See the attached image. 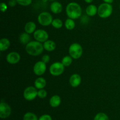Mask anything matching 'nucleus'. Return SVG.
Listing matches in <instances>:
<instances>
[{
	"instance_id": "nucleus-1",
	"label": "nucleus",
	"mask_w": 120,
	"mask_h": 120,
	"mask_svg": "<svg viewBox=\"0 0 120 120\" xmlns=\"http://www.w3.org/2000/svg\"><path fill=\"white\" fill-rule=\"evenodd\" d=\"M43 45L38 41H30L26 45L25 50L28 55L37 56L41 55L43 51Z\"/></svg>"
},
{
	"instance_id": "nucleus-2",
	"label": "nucleus",
	"mask_w": 120,
	"mask_h": 120,
	"mask_svg": "<svg viewBox=\"0 0 120 120\" xmlns=\"http://www.w3.org/2000/svg\"><path fill=\"white\" fill-rule=\"evenodd\" d=\"M66 12L69 18L76 19L82 15V9L80 5L77 2H70L66 6Z\"/></svg>"
},
{
	"instance_id": "nucleus-3",
	"label": "nucleus",
	"mask_w": 120,
	"mask_h": 120,
	"mask_svg": "<svg viewBox=\"0 0 120 120\" xmlns=\"http://www.w3.org/2000/svg\"><path fill=\"white\" fill-rule=\"evenodd\" d=\"M112 13V6L111 4L103 3L98 7L97 14L101 18H107Z\"/></svg>"
},
{
	"instance_id": "nucleus-4",
	"label": "nucleus",
	"mask_w": 120,
	"mask_h": 120,
	"mask_svg": "<svg viewBox=\"0 0 120 120\" xmlns=\"http://www.w3.org/2000/svg\"><path fill=\"white\" fill-rule=\"evenodd\" d=\"M69 53L73 59H78L83 55V48L79 43H72L69 48Z\"/></svg>"
},
{
	"instance_id": "nucleus-5",
	"label": "nucleus",
	"mask_w": 120,
	"mask_h": 120,
	"mask_svg": "<svg viewBox=\"0 0 120 120\" xmlns=\"http://www.w3.org/2000/svg\"><path fill=\"white\" fill-rule=\"evenodd\" d=\"M52 15L48 12H42L38 17V21L39 23L43 26H47L52 24L53 21Z\"/></svg>"
},
{
	"instance_id": "nucleus-6",
	"label": "nucleus",
	"mask_w": 120,
	"mask_h": 120,
	"mask_svg": "<svg viewBox=\"0 0 120 120\" xmlns=\"http://www.w3.org/2000/svg\"><path fill=\"white\" fill-rule=\"evenodd\" d=\"M64 67L62 62H55L49 68V72L52 76H59L64 72Z\"/></svg>"
},
{
	"instance_id": "nucleus-7",
	"label": "nucleus",
	"mask_w": 120,
	"mask_h": 120,
	"mask_svg": "<svg viewBox=\"0 0 120 120\" xmlns=\"http://www.w3.org/2000/svg\"><path fill=\"white\" fill-rule=\"evenodd\" d=\"M38 91L35 87H28L23 91V97L27 101L34 100L38 96Z\"/></svg>"
},
{
	"instance_id": "nucleus-8",
	"label": "nucleus",
	"mask_w": 120,
	"mask_h": 120,
	"mask_svg": "<svg viewBox=\"0 0 120 120\" xmlns=\"http://www.w3.org/2000/svg\"><path fill=\"white\" fill-rule=\"evenodd\" d=\"M11 114V108L9 104L5 102L2 101L0 104V117L2 119H5L9 117Z\"/></svg>"
},
{
	"instance_id": "nucleus-9",
	"label": "nucleus",
	"mask_w": 120,
	"mask_h": 120,
	"mask_svg": "<svg viewBox=\"0 0 120 120\" xmlns=\"http://www.w3.org/2000/svg\"><path fill=\"white\" fill-rule=\"evenodd\" d=\"M46 70V64L43 61H39L36 62L34 66L33 70L36 76H42L45 73Z\"/></svg>"
},
{
	"instance_id": "nucleus-10",
	"label": "nucleus",
	"mask_w": 120,
	"mask_h": 120,
	"mask_svg": "<svg viewBox=\"0 0 120 120\" xmlns=\"http://www.w3.org/2000/svg\"><path fill=\"white\" fill-rule=\"evenodd\" d=\"M34 37L36 41L42 43L48 40L49 35L48 32L43 29H38L34 33Z\"/></svg>"
},
{
	"instance_id": "nucleus-11",
	"label": "nucleus",
	"mask_w": 120,
	"mask_h": 120,
	"mask_svg": "<svg viewBox=\"0 0 120 120\" xmlns=\"http://www.w3.org/2000/svg\"><path fill=\"white\" fill-rule=\"evenodd\" d=\"M21 59L20 55L16 52H12L8 53L6 57L7 62L9 64H15L18 63Z\"/></svg>"
},
{
	"instance_id": "nucleus-12",
	"label": "nucleus",
	"mask_w": 120,
	"mask_h": 120,
	"mask_svg": "<svg viewBox=\"0 0 120 120\" xmlns=\"http://www.w3.org/2000/svg\"><path fill=\"white\" fill-rule=\"evenodd\" d=\"M82 82L81 76L78 74H73L69 79V83L73 87H77Z\"/></svg>"
},
{
	"instance_id": "nucleus-13",
	"label": "nucleus",
	"mask_w": 120,
	"mask_h": 120,
	"mask_svg": "<svg viewBox=\"0 0 120 120\" xmlns=\"http://www.w3.org/2000/svg\"><path fill=\"white\" fill-rule=\"evenodd\" d=\"M50 11L55 14H58L62 12V5L59 2L57 1H53L50 4Z\"/></svg>"
},
{
	"instance_id": "nucleus-14",
	"label": "nucleus",
	"mask_w": 120,
	"mask_h": 120,
	"mask_svg": "<svg viewBox=\"0 0 120 120\" xmlns=\"http://www.w3.org/2000/svg\"><path fill=\"white\" fill-rule=\"evenodd\" d=\"M61 104V98L58 95H54L49 100V104L52 107H57Z\"/></svg>"
},
{
	"instance_id": "nucleus-15",
	"label": "nucleus",
	"mask_w": 120,
	"mask_h": 120,
	"mask_svg": "<svg viewBox=\"0 0 120 120\" xmlns=\"http://www.w3.org/2000/svg\"><path fill=\"white\" fill-rule=\"evenodd\" d=\"M43 48L44 49L48 52H52L56 49V45L54 41L51 40H47L45 42H43Z\"/></svg>"
},
{
	"instance_id": "nucleus-16",
	"label": "nucleus",
	"mask_w": 120,
	"mask_h": 120,
	"mask_svg": "<svg viewBox=\"0 0 120 120\" xmlns=\"http://www.w3.org/2000/svg\"><path fill=\"white\" fill-rule=\"evenodd\" d=\"M98 8L95 5L91 4L87 6L86 9V13L89 16H93L97 14Z\"/></svg>"
},
{
	"instance_id": "nucleus-17",
	"label": "nucleus",
	"mask_w": 120,
	"mask_h": 120,
	"mask_svg": "<svg viewBox=\"0 0 120 120\" xmlns=\"http://www.w3.org/2000/svg\"><path fill=\"white\" fill-rule=\"evenodd\" d=\"M36 25L35 22L30 21L26 23L25 26V31L29 34H33L36 30Z\"/></svg>"
},
{
	"instance_id": "nucleus-18",
	"label": "nucleus",
	"mask_w": 120,
	"mask_h": 120,
	"mask_svg": "<svg viewBox=\"0 0 120 120\" xmlns=\"http://www.w3.org/2000/svg\"><path fill=\"white\" fill-rule=\"evenodd\" d=\"M35 87L38 90L43 89L46 86V81L43 77H39L36 79L35 81Z\"/></svg>"
},
{
	"instance_id": "nucleus-19",
	"label": "nucleus",
	"mask_w": 120,
	"mask_h": 120,
	"mask_svg": "<svg viewBox=\"0 0 120 120\" xmlns=\"http://www.w3.org/2000/svg\"><path fill=\"white\" fill-rule=\"evenodd\" d=\"M10 46V41L7 38H2L0 40V50L1 52L7 50Z\"/></svg>"
},
{
	"instance_id": "nucleus-20",
	"label": "nucleus",
	"mask_w": 120,
	"mask_h": 120,
	"mask_svg": "<svg viewBox=\"0 0 120 120\" xmlns=\"http://www.w3.org/2000/svg\"><path fill=\"white\" fill-rule=\"evenodd\" d=\"M19 39L22 44L27 45L29 42H30V35L28 33L23 32L20 35Z\"/></svg>"
},
{
	"instance_id": "nucleus-21",
	"label": "nucleus",
	"mask_w": 120,
	"mask_h": 120,
	"mask_svg": "<svg viewBox=\"0 0 120 120\" xmlns=\"http://www.w3.org/2000/svg\"><path fill=\"white\" fill-rule=\"evenodd\" d=\"M75 22L73 19L68 18L65 21L64 25H65L66 28L68 30H72L75 28Z\"/></svg>"
},
{
	"instance_id": "nucleus-22",
	"label": "nucleus",
	"mask_w": 120,
	"mask_h": 120,
	"mask_svg": "<svg viewBox=\"0 0 120 120\" xmlns=\"http://www.w3.org/2000/svg\"><path fill=\"white\" fill-rule=\"evenodd\" d=\"M23 120H38L36 115L33 112H28L23 116Z\"/></svg>"
},
{
	"instance_id": "nucleus-23",
	"label": "nucleus",
	"mask_w": 120,
	"mask_h": 120,
	"mask_svg": "<svg viewBox=\"0 0 120 120\" xmlns=\"http://www.w3.org/2000/svg\"><path fill=\"white\" fill-rule=\"evenodd\" d=\"M52 25L56 29H60L63 26V22H62V20L60 19L56 18L53 20L52 22Z\"/></svg>"
},
{
	"instance_id": "nucleus-24",
	"label": "nucleus",
	"mask_w": 120,
	"mask_h": 120,
	"mask_svg": "<svg viewBox=\"0 0 120 120\" xmlns=\"http://www.w3.org/2000/svg\"><path fill=\"white\" fill-rule=\"evenodd\" d=\"M72 57L70 56H66L62 59V63L65 67L69 66L72 63Z\"/></svg>"
},
{
	"instance_id": "nucleus-25",
	"label": "nucleus",
	"mask_w": 120,
	"mask_h": 120,
	"mask_svg": "<svg viewBox=\"0 0 120 120\" xmlns=\"http://www.w3.org/2000/svg\"><path fill=\"white\" fill-rule=\"evenodd\" d=\"M94 120H109V118L106 114L104 112H98L96 115Z\"/></svg>"
},
{
	"instance_id": "nucleus-26",
	"label": "nucleus",
	"mask_w": 120,
	"mask_h": 120,
	"mask_svg": "<svg viewBox=\"0 0 120 120\" xmlns=\"http://www.w3.org/2000/svg\"><path fill=\"white\" fill-rule=\"evenodd\" d=\"M17 3L22 6H28L30 5L32 2V0H16Z\"/></svg>"
},
{
	"instance_id": "nucleus-27",
	"label": "nucleus",
	"mask_w": 120,
	"mask_h": 120,
	"mask_svg": "<svg viewBox=\"0 0 120 120\" xmlns=\"http://www.w3.org/2000/svg\"><path fill=\"white\" fill-rule=\"evenodd\" d=\"M47 95H48V93L44 89H40L38 91V96L40 98H45L46 97Z\"/></svg>"
},
{
	"instance_id": "nucleus-28",
	"label": "nucleus",
	"mask_w": 120,
	"mask_h": 120,
	"mask_svg": "<svg viewBox=\"0 0 120 120\" xmlns=\"http://www.w3.org/2000/svg\"><path fill=\"white\" fill-rule=\"evenodd\" d=\"M38 120H52V118L50 115L43 114L39 117Z\"/></svg>"
},
{
	"instance_id": "nucleus-29",
	"label": "nucleus",
	"mask_w": 120,
	"mask_h": 120,
	"mask_svg": "<svg viewBox=\"0 0 120 120\" xmlns=\"http://www.w3.org/2000/svg\"><path fill=\"white\" fill-rule=\"evenodd\" d=\"M0 9H1L2 12H5L8 9V7H7V4H5L4 2H1V4H0Z\"/></svg>"
},
{
	"instance_id": "nucleus-30",
	"label": "nucleus",
	"mask_w": 120,
	"mask_h": 120,
	"mask_svg": "<svg viewBox=\"0 0 120 120\" xmlns=\"http://www.w3.org/2000/svg\"><path fill=\"white\" fill-rule=\"evenodd\" d=\"M50 60V56L48 55H44L42 57V61H43L44 63L46 64L47 63L49 62Z\"/></svg>"
},
{
	"instance_id": "nucleus-31",
	"label": "nucleus",
	"mask_w": 120,
	"mask_h": 120,
	"mask_svg": "<svg viewBox=\"0 0 120 120\" xmlns=\"http://www.w3.org/2000/svg\"><path fill=\"white\" fill-rule=\"evenodd\" d=\"M16 4H18L16 0H9V2H8V5L11 7H15Z\"/></svg>"
},
{
	"instance_id": "nucleus-32",
	"label": "nucleus",
	"mask_w": 120,
	"mask_h": 120,
	"mask_svg": "<svg viewBox=\"0 0 120 120\" xmlns=\"http://www.w3.org/2000/svg\"><path fill=\"white\" fill-rule=\"evenodd\" d=\"M105 3H108V4H111L113 2L114 0H103Z\"/></svg>"
},
{
	"instance_id": "nucleus-33",
	"label": "nucleus",
	"mask_w": 120,
	"mask_h": 120,
	"mask_svg": "<svg viewBox=\"0 0 120 120\" xmlns=\"http://www.w3.org/2000/svg\"><path fill=\"white\" fill-rule=\"evenodd\" d=\"M84 1H85L86 3H88V4H90L91 3V2L93 1V0H84Z\"/></svg>"
},
{
	"instance_id": "nucleus-34",
	"label": "nucleus",
	"mask_w": 120,
	"mask_h": 120,
	"mask_svg": "<svg viewBox=\"0 0 120 120\" xmlns=\"http://www.w3.org/2000/svg\"><path fill=\"white\" fill-rule=\"evenodd\" d=\"M42 1H43V2H46V1H48V0H42Z\"/></svg>"
},
{
	"instance_id": "nucleus-35",
	"label": "nucleus",
	"mask_w": 120,
	"mask_h": 120,
	"mask_svg": "<svg viewBox=\"0 0 120 120\" xmlns=\"http://www.w3.org/2000/svg\"><path fill=\"white\" fill-rule=\"evenodd\" d=\"M49 1H55V0H49Z\"/></svg>"
},
{
	"instance_id": "nucleus-36",
	"label": "nucleus",
	"mask_w": 120,
	"mask_h": 120,
	"mask_svg": "<svg viewBox=\"0 0 120 120\" xmlns=\"http://www.w3.org/2000/svg\"></svg>"
}]
</instances>
